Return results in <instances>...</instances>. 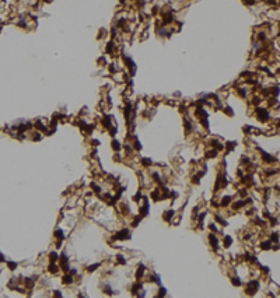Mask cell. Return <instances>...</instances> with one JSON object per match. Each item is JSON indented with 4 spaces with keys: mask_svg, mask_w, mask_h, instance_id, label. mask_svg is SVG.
Instances as JSON below:
<instances>
[{
    "mask_svg": "<svg viewBox=\"0 0 280 298\" xmlns=\"http://www.w3.org/2000/svg\"><path fill=\"white\" fill-rule=\"evenodd\" d=\"M255 115H256V118H258V121H259V122H266V121L270 119V113H269V111L266 109V108H262V107H256V109H255Z\"/></svg>",
    "mask_w": 280,
    "mask_h": 298,
    "instance_id": "obj_1",
    "label": "cell"
},
{
    "mask_svg": "<svg viewBox=\"0 0 280 298\" xmlns=\"http://www.w3.org/2000/svg\"><path fill=\"white\" fill-rule=\"evenodd\" d=\"M130 236V231L127 228H123V230L118 231L115 235V239H127Z\"/></svg>",
    "mask_w": 280,
    "mask_h": 298,
    "instance_id": "obj_2",
    "label": "cell"
},
{
    "mask_svg": "<svg viewBox=\"0 0 280 298\" xmlns=\"http://www.w3.org/2000/svg\"><path fill=\"white\" fill-rule=\"evenodd\" d=\"M207 238H209V242L212 244V246L214 248V249H217V248H218V244H220L217 236H216L214 234H209V235H207Z\"/></svg>",
    "mask_w": 280,
    "mask_h": 298,
    "instance_id": "obj_3",
    "label": "cell"
},
{
    "mask_svg": "<svg viewBox=\"0 0 280 298\" xmlns=\"http://www.w3.org/2000/svg\"><path fill=\"white\" fill-rule=\"evenodd\" d=\"M258 288H259V283H258L256 280H252L251 283L248 284V288H246V291L251 294V292H255V291H258Z\"/></svg>",
    "mask_w": 280,
    "mask_h": 298,
    "instance_id": "obj_4",
    "label": "cell"
},
{
    "mask_svg": "<svg viewBox=\"0 0 280 298\" xmlns=\"http://www.w3.org/2000/svg\"><path fill=\"white\" fill-rule=\"evenodd\" d=\"M218 155V151L216 148H213V147H209V148L206 150V157L207 158H216Z\"/></svg>",
    "mask_w": 280,
    "mask_h": 298,
    "instance_id": "obj_5",
    "label": "cell"
},
{
    "mask_svg": "<svg viewBox=\"0 0 280 298\" xmlns=\"http://www.w3.org/2000/svg\"><path fill=\"white\" fill-rule=\"evenodd\" d=\"M143 274H144V266H143V264H140V266H139V269H137V272H136V278H137V280H140V278L143 277Z\"/></svg>",
    "mask_w": 280,
    "mask_h": 298,
    "instance_id": "obj_6",
    "label": "cell"
},
{
    "mask_svg": "<svg viewBox=\"0 0 280 298\" xmlns=\"http://www.w3.org/2000/svg\"><path fill=\"white\" fill-rule=\"evenodd\" d=\"M62 281H63L65 284L73 283V274H71V273H69V274H65V276H63V278H62Z\"/></svg>",
    "mask_w": 280,
    "mask_h": 298,
    "instance_id": "obj_7",
    "label": "cell"
},
{
    "mask_svg": "<svg viewBox=\"0 0 280 298\" xmlns=\"http://www.w3.org/2000/svg\"><path fill=\"white\" fill-rule=\"evenodd\" d=\"M132 146H133V148H135V150H140V148H142V143L139 141V139L136 137V136H133V144H132Z\"/></svg>",
    "mask_w": 280,
    "mask_h": 298,
    "instance_id": "obj_8",
    "label": "cell"
},
{
    "mask_svg": "<svg viewBox=\"0 0 280 298\" xmlns=\"http://www.w3.org/2000/svg\"><path fill=\"white\" fill-rule=\"evenodd\" d=\"M112 148L115 150V151H119V150L122 148V144H121V141H118L116 139H113L112 140Z\"/></svg>",
    "mask_w": 280,
    "mask_h": 298,
    "instance_id": "obj_9",
    "label": "cell"
},
{
    "mask_svg": "<svg viewBox=\"0 0 280 298\" xmlns=\"http://www.w3.org/2000/svg\"><path fill=\"white\" fill-rule=\"evenodd\" d=\"M49 272L53 273V274L59 272V267H57L56 264H55V262H51V264H49Z\"/></svg>",
    "mask_w": 280,
    "mask_h": 298,
    "instance_id": "obj_10",
    "label": "cell"
},
{
    "mask_svg": "<svg viewBox=\"0 0 280 298\" xmlns=\"http://www.w3.org/2000/svg\"><path fill=\"white\" fill-rule=\"evenodd\" d=\"M147 213H149V203L146 202L144 206L140 208V214H142V216H147Z\"/></svg>",
    "mask_w": 280,
    "mask_h": 298,
    "instance_id": "obj_11",
    "label": "cell"
},
{
    "mask_svg": "<svg viewBox=\"0 0 280 298\" xmlns=\"http://www.w3.org/2000/svg\"><path fill=\"white\" fill-rule=\"evenodd\" d=\"M140 164H142L143 167H150L151 164V160H149V158H140Z\"/></svg>",
    "mask_w": 280,
    "mask_h": 298,
    "instance_id": "obj_12",
    "label": "cell"
},
{
    "mask_svg": "<svg viewBox=\"0 0 280 298\" xmlns=\"http://www.w3.org/2000/svg\"><path fill=\"white\" fill-rule=\"evenodd\" d=\"M175 214V211H172V210H170V211H165V214H164V220L165 221H170L171 220V217Z\"/></svg>",
    "mask_w": 280,
    "mask_h": 298,
    "instance_id": "obj_13",
    "label": "cell"
},
{
    "mask_svg": "<svg viewBox=\"0 0 280 298\" xmlns=\"http://www.w3.org/2000/svg\"><path fill=\"white\" fill-rule=\"evenodd\" d=\"M231 242H232L231 236H228V235H226V236H224V246H226V248H228L230 245H231Z\"/></svg>",
    "mask_w": 280,
    "mask_h": 298,
    "instance_id": "obj_14",
    "label": "cell"
},
{
    "mask_svg": "<svg viewBox=\"0 0 280 298\" xmlns=\"http://www.w3.org/2000/svg\"><path fill=\"white\" fill-rule=\"evenodd\" d=\"M55 236L59 238V239H62V241L65 239V235H63V231L62 230H56V231H55Z\"/></svg>",
    "mask_w": 280,
    "mask_h": 298,
    "instance_id": "obj_15",
    "label": "cell"
},
{
    "mask_svg": "<svg viewBox=\"0 0 280 298\" xmlns=\"http://www.w3.org/2000/svg\"><path fill=\"white\" fill-rule=\"evenodd\" d=\"M230 202H231V196H226V197H223V200H221V206H227V204H230Z\"/></svg>",
    "mask_w": 280,
    "mask_h": 298,
    "instance_id": "obj_16",
    "label": "cell"
},
{
    "mask_svg": "<svg viewBox=\"0 0 280 298\" xmlns=\"http://www.w3.org/2000/svg\"><path fill=\"white\" fill-rule=\"evenodd\" d=\"M270 246H272V241L262 242V249H270Z\"/></svg>",
    "mask_w": 280,
    "mask_h": 298,
    "instance_id": "obj_17",
    "label": "cell"
},
{
    "mask_svg": "<svg viewBox=\"0 0 280 298\" xmlns=\"http://www.w3.org/2000/svg\"><path fill=\"white\" fill-rule=\"evenodd\" d=\"M235 144H237V143H235V141H231V143H230V141H228V143H227L226 146H224V148H227V150H234Z\"/></svg>",
    "mask_w": 280,
    "mask_h": 298,
    "instance_id": "obj_18",
    "label": "cell"
},
{
    "mask_svg": "<svg viewBox=\"0 0 280 298\" xmlns=\"http://www.w3.org/2000/svg\"><path fill=\"white\" fill-rule=\"evenodd\" d=\"M140 288H142V284H140V283H136L135 286L132 287V292H133V294H136V291H139Z\"/></svg>",
    "mask_w": 280,
    "mask_h": 298,
    "instance_id": "obj_19",
    "label": "cell"
},
{
    "mask_svg": "<svg viewBox=\"0 0 280 298\" xmlns=\"http://www.w3.org/2000/svg\"><path fill=\"white\" fill-rule=\"evenodd\" d=\"M49 260H51V262H56L57 260V253L56 252L49 253Z\"/></svg>",
    "mask_w": 280,
    "mask_h": 298,
    "instance_id": "obj_20",
    "label": "cell"
},
{
    "mask_svg": "<svg viewBox=\"0 0 280 298\" xmlns=\"http://www.w3.org/2000/svg\"><path fill=\"white\" fill-rule=\"evenodd\" d=\"M116 260H118V263H121V264H125V263H126V260L123 259V256H122V255H118V256H116Z\"/></svg>",
    "mask_w": 280,
    "mask_h": 298,
    "instance_id": "obj_21",
    "label": "cell"
},
{
    "mask_svg": "<svg viewBox=\"0 0 280 298\" xmlns=\"http://www.w3.org/2000/svg\"><path fill=\"white\" fill-rule=\"evenodd\" d=\"M231 281H232V284H234V286H241V280H240L238 277H232Z\"/></svg>",
    "mask_w": 280,
    "mask_h": 298,
    "instance_id": "obj_22",
    "label": "cell"
},
{
    "mask_svg": "<svg viewBox=\"0 0 280 298\" xmlns=\"http://www.w3.org/2000/svg\"><path fill=\"white\" fill-rule=\"evenodd\" d=\"M97 267H99V264H98V263H97V264H91V266L88 267L87 270H88V272H94V270H95Z\"/></svg>",
    "mask_w": 280,
    "mask_h": 298,
    "instance_id": "obj_23",
    "label": "cell"
},
{
    "mask_svg": "<svg viewBox=\"0 0 280 298\" xmlns=\"http://www.w3.org/2000/svg\"><path fill=\"white\" fill-rule=\"evenodd\" d=\"M224 112H226L227 115H231V116H232V109H231V108H228V107L224 108Z\"/></svg>",
    "mask_w": 280,
    "mask_h": 298,
    "instance_id": "obj_24",
    "label": "cell"
},
{
    "mask_svg": "<svg viewBox=\"0 0 280 298\" xmlns=\"http://www.w3.org/2000/svg\"><path fill=\"white\" fill-rule=\"evenodd\" d=\"M139 199H142V193H140V192H137V193H136V196L133 197V200H135V202H137Z\"/></svg>",
    "mask_w": 280,
    "mask_h": 298,
    "instance_id": "obj_25",
    "label": "cell"
},
{
    "mask_svg": "<svg viewBox=\"0 0 280 298\" xmlns=\"http://www.w3.org/2000/svg\"><path fill=\"white\" fill-rule=\"evenodd\" d=\"M9 267H10L11 270H14L16 267H17V263H13V262H10V263H9Z\"/></svg>",
    "mask_w": 280,
    "mask_h": 298,
    "instance_id": "obj_26",
    "label": "cell"
},
{
    "mask_svg": "<svg viewBox=\"0 0 280 298\" xmlns=\"http://www.w3.org/2000/svg\"><path fill=\"white\" fill-rule=\"evenodd\" d=\"M209 227H210V230H213V231H218V228H217V227H216V225H214V224H210V225H209Z\"/></svg>",
    "mask_w": 280,
    "mask_h": 298,
    "instance_id": "obj_27",
    "label": "cell"
},
{
    "mask_svg": "<svg viewBox=\"0 0 280 298\" xmlns=\"http://www.w3.org/2000/svg\"><path fill=\"white\" fill-rule=\"evenodd\" d=\"M158 295H165V288H161V290H160Z\"/></svg>",
    "mask_w": 280,
    "mask_h": 298,
    "instance_id": "obj_28",
    "label": "cell"
},
{
    "mask_svg": "<svg viewBox=\"0 0 280 298\" xmlns=\"http://www.w3.org/2000/svg\"><path fill=\"white\" fill-rule=\"evenodd\" d=\"M3 260H4V259H3V255L0 253V262H3Z\"/></svg>",
    "mask_w": 280,
    "mask_h": 298,
    "instance_id": "obj_29",
    "label": "cell"
}]
</instances>
